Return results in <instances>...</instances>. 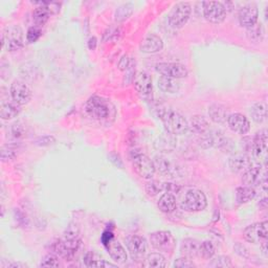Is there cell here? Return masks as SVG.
Returning <instances> with one entry per match:
<instances>
[{
    "label": "cell",
    "mask_w": 268,
    "mask_h": 268,
    "mask_svg": "<svg viewBox=\"0 0 268 268\" xmlns=\"http://www.w3.org/2000/svg\"><path fill=\"white\" fill-rule=\"evenodd\" d=\"M40 4H41L40 6L35 8V11L33 13V18L37 24L43 25L44 23H46V21L50 19L52 13L49 8L46 7L45 2H40Z\"/></svg>",
    "instance_id": "obj_31"
},
{
    "label": "cell",
    "mask_w": 268,
    "mask_h": 268,
    "mask_svg": "<svg viewBox=\"0 0 268 268\" xmlns=\"http://www.w3.org/2000/svg\"><path fill=\"white\" fill-rule=\"evenodd\" d=\"M253 164L251 159L246 154H235L228 161L229 169L234 173H241Z\"/></svg>",
    "instance_id": "obj_20"
},
{
    "label": "cell",
    "mask_w": 268,
    "mask_h": 268,
    "mask_svg": "<svg viewBox=\"0 0 268 268\" xmlns=\"http://www.w3.org/2000/svg\"><path fill=\"white\" fill-rule=\"evenodd\" d=\"M41 267H59L60 263L58 258L54 255H48L43 258V260L40 263Z\"/></svg>",
    "instance_id": "obj_39"
},
{
    "label": "cell",
    "mask_w": 268,
    "mask_h": 268,
    "mask_svg": "<svg viewBox=\"0 0 268 268\" xmlns=\"http://www.w3.org/2000/svg\"><path fill=\"white\" fill-rule=\"evenodd\" d=\"M54 136H50V135H46V136H42V137H39L38 140L36 141V144L38 146H50L52 144L54 143Z\"/></svg>",
    "instance_id": "obj_42"
},
{
    "label": "cell",
    "mask_w": 268,
    "mask_h": 268,
    "mask_svg": "<svg viewBox=\"0 0 268 268\" xmlns=\"http://www.w3.org/2000/svg\"><path fill=\"white\" fill-rule=\"evenodd\" d=\"M155 169L159 170L163 175H174L177 174V169L173 162L168 161L167 159H162V157H157L155 162Z\"/></svg>",
    "instance_id": "obj_28"
},
{
    "label": "cell",
    "mask_w": 268,
    "mask_h": 268,
    "mask_svg": "<svg viewBox=\"0 0 268 268\" xmlns=\"http://www.w3.org/2000/svg\"><path fill=\"white\" fill-rule=\"evenodd\" d=\"M22 128L19 126V125H17L15 124L13 126V134L15 137H20L22 135Z\"/></svg>",
    "instance_id": "obj_45"
},
{
    "label": "cell",
    "mask_w": 268,
    "mask_h": 268,
    "mask_svg": "<svg viewBox=\"0 0 268 268\" xmlns=\"http://www.w3.org/2000/svg\"><path fill=\"white\" fill-rule=\"evenodd\" d=\"M11 98L19 106L26 105L32 99V90L25 82L15 80L11 85Z\"/></svg>",
    "instance_id": "obj_9"
},
{
    "label": "cell",
    "mask_w": 268,
    "mask_h": 268,
    "mask_svg": "<svg viewBox=\"0 0 268 268\" xmlns=\"http://www.w3.org/2000/svg\"><path fill=\"white\" fill-rule=\"evenodd\" d=\"M0 156H1V161L3 162L13 161L16 157V150L12 146H3L1 148V151H0Z\"/></svg>",
    "instance_id": "obj_36"
},
{
    "label": "cell",
    "mask_w": 268,
    "mask_h": 268,
    "mask_svg": "<svg viewBox=\"0 0 268 268\" xmlns=\"http://www.w3.org/2000/svg\"><path fill=\"white\" fill-rule=\"evenodd\" d=\"M84 261H85L86 266H88V267H112V268H114V267L117 266L116 264H112V263L107 262L105 260H100V259H96L95 255L92 253H88L85 256Z\"/></svg>",
    "instance_id": "obj_32"
},
{
    "label": "cell",
    "mask_w": 268,
    "mask_h": 268,
    "mask_svg": "<svg viewBox=\"0 0 268 268\" xmlns=\"http://www.w3.org/2000/svg\"><path fill=\"white\" fill-rule=\"evenodd\" d=\"M88 46H89V49L94 51L96 49V46H97V39L96 38H91L88 42Z\"/></svg>",
    "instance_id": "obj_46"
},
{
    "label": "cell",
    "mask_w": 268,
    "mask_h": 268,
    "mask_svg": "<svg viewBox=\"0 0 268 268\" xmlns=\"http://www.w3.org/2000/svg\"><path fill=\"white\" fill-rule=\"evenodd\" d=\"M200 242L195 239H186L181 244V253L187 258L199 257Z\"/></svg>",
    "instance_id": "obj_24"
},
{
    "label": "cell",
    "mask_w": 268,
    "mask_h": 268,
    "mask_svg": "<svg viewBox=\"0 0 268 268\" xmlns=\"http://www.w3.org/2000/svg\"><path fill=\"white\" fill-rule=\"evenodd\" d=\"M259 10L255 3H248L240 8L239 11V22L240 25L245 29H251L258 23Z\"/></svg>",
    "instance_id": "obj_13"
},
{
    "label": "cell",
    "mask_w": 268,
    "mask_h": 268,
    "mask_svg": "<svg viewBox=\"0 0 268 268\" xmlns=\"http://www.w3.org/2000/svg\"><path fill=\"white\" fill-rule=\"evenodd\" d=\"M113 238H114V235L111 230H105L103 235H102V237H101V241H102V243H103V245H105Z\"/></svg>",
    "instance_id": "obj_43"
},
{
    "label": "cell",
    "mask_w": 268,
    "mask_h": 268,
    "mask_svg": "<svg viewBox=\"0 0 268 268\" xmlns=\"http://www.w3.org/2000/svg\"><path fill=\"white\" fill-rule=\"evenodd\" d=\"M20 106L16 104L14 101H2L1 106H0V116L4 121H8L16 117L20 113Z\"/></svg>",
    "instance_id": "obj_21"
},
{
    "label": "cell",
    "mask_w": 268,
    "mask_h": 268,
    "mask_svg": "<svg viewBox=\"0 0 268 268\" xmlns=\"http://www.w3.org/2000/svg\"><path fill=\"white\" fill-rule=\"evenodd\" d=\"M215 246L211 241H205L200 244V251H199V257L203 258V259H209L213 258V256L215 255Z\"/></svg>",
    "instance_id": "obj_34"
},
{
    "label": "cell",
    "mask_w": 268,
    "mask_h": 268,
    "mask_svg": "<svg viewBox=\"0 0 268 268\" xmlns=\"http://www.w3.org/2000/svg\"><path fill=\"white\" fill-rule=\"evenodd\" d=\"M26 265H24V264H22V263H19V262H18V263H13V264H10V265H8V267H10V268H23V267H25Z\"/></svg>",
    "instance_id": "obj_47"
},
{
    "label": "cell",
    "mask_w": 268,
    "mask_h": 268,
    "mask_svg": "<svg viewBox=\"0 0 268 268\" xmlns=\"http://www.w3.org/2000/svg\"><path fill=\"white\" fill-rule=\"evenodd\" d=\"M41 37V30L37 26H32L26 33V40L30 43H35Z\"/></svg>",
    "instance_id": "obj_40"
},
{
    "label": "cell",
    "mask_w": 268,
    "mask_h": 268,
    "mask_svg": "<svg viewBox=\"0 0 268 268\" xmlns=\"http://www.w3.org/2000/svg\"><path fill=\"white\" fill-rule=\"evenodd\" d=\"M227 124L230 130L241 135L248 133L249 130H251V122H249V119L245 115L241 113L229 114L227 118Z\"/></svg>",
    "instance_id": "obj_15"
},
{
    "label": "cell",
    "mask_w": 268,
    "mask_h": 268,
    "mask_svg": "<svg viewBox=\"0 0 268 268\" xmlns=\"http://www.w3.org/2000/svg\"><path fill=\"white\" fill-rule=\"evenodd\" d=\"M160 118L168 133L172 135H183L189 131V122L180 113L169 108H161Z\"/></svg>",
    "instance_id": "obj_2"
},
{
    "label": "cell",
    "mask_w": 268,
    "mask_h": 268,
    "mask_svg": "<svg viewBox=\"0 0 268 268\" xmlns=\"http://www.w3.org/2000/svg\"><path fill=\"white\" fill-rule=\"evenodd\" d=\"M209 128L208 121L201 115H194L189 122V130L196 134H206Z\"/></svg>",
    "instance_id": "obj_25"
},
{
    "label": "cell",
    "mask_w": 268,
    "mask_h": 268,
    "mask_svg": "<svg viewBox=\"0 0 268 268\" xmlns=\"http://www.w3.org/2000/svg\"><path fill=\"white\" fill-rule=\"evenodd\" d=\"M211 266L212 267H223V268H226V267H232L233 264H232V261H230V259L228 257L219 256L218 258H216V259H214V260H213V262L211 263Z\"/></svg>",
    "instance_id": "obj_38"
},
{
    "label": "cell",
    "mask_w": 268,
    "mask_h": 268,
    "mask_svg": "<svg viewBox=\"0 0 268 268\" xmlns=\"http://www.w3.org/2000/svg\"><path fill=\"white\" fill-rule=\"evenodd\" d=\"M207 206L208 200L205 193L198 189H190L181 201L182 210L191 213L203 211Z\"/></svg>",
    "instance_id": "obj_3"
},
{
    "label": "cell",
    "mask_w": 268,
    "mask_h": 268,
    "mask_svg": "<svg viewBox=\"0 0 268 268\" xmlns=\"http://www.w3.org/2000/svg\"><path fill=\"white\" fill-rule=\"evenodd\" d=\"M133 13V6L131 4H123L121 6L117 7V10L115 11V21L118 22H123L127 20L129 17H130Z\"/></svg>",
    "instance_id": "obj_33"
},
{
    "label": "cell",
    "mask_w": 268,
    "mask_h": 268,
    "mask_svg": "<svg viewBox=\"0 0 268 268\" xmlns=\"http://www.w3.org/2000/svg\"><path fill=\"white\" fill-rule=\"evenodd\" d=\"M251 115L254 121L258 124H261L266 121L267 117V106L265 103H257L251 108Z\"/></svg>",
    "instance_id": "obj_29"
},
{
    "label": "cell",
    "mask_w": 268,
    "mask_h": 268,
    "mask_svg": "<svg viewBox=\"0 0 268 268\" xmlns=\"http://www.w3.org/2000/svg\"><path fill=\"white\" fill-rule=\"evenodd\" d=\"M151 245L160 252H172L175 247V238L168 230H160L150 235Z\"/></svg>",
    "instance_id": "obj_8"
},
{
    "label": "cell",
    "mask_w": 268,
    "mask_h": 268,
    "mask_svg": "<svg viewBox=\"0 0 268 268\" xmlns=\"http://www.w3.org/2000/svg\"><path fill=\"white\" fill-rule=\"evenodd\" d=\"M257 195L256 190L254 187H248V186H243V187H239L236 192V199L238 205H245V203H248L249 201H252Z\"/></svg>",
    "instance_id": "obj_26"
},
{
    "label": "cell",
    "mask_w": 268,
    "mask_h": 268,
    "mask_svg": "<svg viewBox=\"0 0 268 268\" xmlns=\"http://www.w3.org/2000/svg\"><path fill=\"white\" fill-rule=\"evenodd\" d=\"M209 115L213 122L216 124H223L227 122L228 112L224 106L220 104H214L209 108Z\"/></svg>",
    "instance_id": "obj_22"
},
{
    "label": "cell",
    "mask_w": 268,
    "mask_h": 268,
    "mask_svg": "<svg viewBox=\"0 0 268 268\" xmlns=\"http://www.w3.org/2000/svg\"><path fill=\"white\" fill-rule=\"evenodd\" d=\"M155 69L160 75H161V77H167L176 80L183 79L189 75L187 67L179 63H160L157 64Z\"/></svg>",
    "instance_id": "obj_10"
},
{
    "label": "cell",
    "mask_w": 268,
    "mask_h": 268,
    "mask_svg": "<svg viewBox=\"0 0 268 268\" xmlns=\"http://www.w3.org/2000/svg\"><path fill=\"white\" fill-rule=\"evenodd\" d=\"M266 181L265 173L262 174V165L261 164H252L247 170L243 172L242 182L248 187L260 186Z\"/></svg>",
    "instance_id": "obj_14"
},
{
    "label": "cell",
    "mask_w": 268,
    "mask_h": 268,
    "mask_svg": "<svg viewBox=\"0 0 268 268\" xmlns=\"http://www.w3.org/2000/svg\"><path fill=\"white\" fill-rule=\"evenodd\" d=\"M267 221H263V222L254 223L247 226L243 232V237L247 242L261 244L267 240Z\"/></svg>",
    "instance_id": "obj_11"
},
{
    "label": "cell",
    "mask_w": 268,
    "mask_h": 268,
    "mask_svg": "<svg viewBox=\"0 0 268 268\" xmlns=\"http://www.w3.org/2000/svg\"><path fill=\"white\" fill-rule=\"evenodd\" d=\"M192 7L188 2H178L175 4L169 16V23L174 29H181L186 24L191 16Z\"/></svg>",
    "instance_id": "obj_6"
},
{
    "label": "cell",
    "mask_w": 268,
    "mask_h": 268,
    "mask_svg": "<svg viewBox=\"0 0 268 268\" xmlns=\"http://www.w3.org/2000/svg\"><path fill=\"white\" fill-rule=\"evenodd\" d=\"M84 110L89 117L99 122H108L115 116V108L111 102L99 96L91 97L87 101Z\"/></svg>",
    "instance_id": "obj_1"
},
{
    "label": "cell",
    "mask_w": 268,
    "mask_h": 268,
    "mask_svg": "<svg viewBox=\"0 0 268 268\" xmlns=\"http://www.w3.org/2000/svg\"><path fill=\"white\" fill-rule=\"evenodd\" d=\"M132 163L135 172L144 179H152L156 169L154 161H152L146 154L141 152H132Z\"/></svg>",
    "instance_id": "obj_4"
},
{
    "label": "cell",
    "mask_w": 268,
    "mask_h": 268,
    "mask_svg": "<svg viewBox=\"0 0 268 268\" xmlns=\"http://www.w3.org/2000/svg\"><path fill=\"white\" fill-rule=\"evenodd\" d=\"M129 66H130V59L127 56H124L118 63V67L121 70H126Z\"/></svg>",
    "instance_id": "obj_44"
},
{
    "label": "cell",
    "mask_w": 268,
    "mask_h": 268,
    "mask_svg": "<svg viewBox=\"0 0 268 268\" xmlns=\"http://www.w3.org/2000/svg\"><path fill=\"white\" fill-rule=\"evenodd\" d=\"M147 240L141 236H132L127 240V248L133 258H142L147 252Z\"/></svg>",
    "instance_id": "obj_19"
},
{
    "label": "cell",
    "mask_w": 268,
    "mask_h": 268,
    "mask_svg": "<svg viewBox=\"0 0 268 268\" xmlns=\"http://www.w3.org/2000/svg\"><path fill=\"white\" fill-rule=\"evenodd\" d=\"M195 264L193 263V261H191L189 258L183 257V258H179L177 259L176 261L174 262V267H179V268H189V267H194Z\"/></svg>",
    "instance_id": "obj_41"
},
{
    "label": "cell",
    "mask_w": 268,
    "mask_h": 268,
    "mask_svg": "<svg viewBox=\"0 0 268 268\" xmlns=\"http://www.w3.org/2000/svg\"><path fill=\"white\" fill-rule=\"evenodd\" d=\"M134 87L137 91V94L144 99H149L152 97L153 92V84L152 79L145 71L137 72L133 78Z\"/></svg>",
    "instance_id": "obj_12"
},
{
    "label": "cell",
    "mask_w": 268,
    "mask_h": 268,
    "mask_svg": "<svg viewBox=\"0 0 268 268\" xmlns=\"http://www.w3.org/2000/svg\"><path fill=\"white\" fill-rule=\"evenodd\" d=\"M159 87L167 94H176L180 89V83L176 79L161 77L159 80Z\"/></svg>",
    "instance_id": "obj_27"
},
{
    "label": "cell",
    "mask_w": 268,
    "mask_h": 268,
    "mask_svg": "<svg viewBox=\"0 0 268 268\" xmlns=\"http://www.w3.org/2000/svg\"><path fill=\"white\" fill-rule=\"evenodd\" d=\"M163 49V41L156 34H148L142 41L141 51L147 54H156Z\"/></svg>",
    "instance_id": "obj_18"
},
{
    "label": "cell",
    "mask_w": 268,
    "mask_h": 268,
    "mask_svg": "<svg viewBox=\"0 0 268 268\" xmlns=\"http://www.w3.org/2000/svg\"><path fill=\"white\" fill-rule=\"evenodd\" d=\"M165 258L160 254V253H152L149 254L146 259L145 262L143 263L144 267H154V268H161V267H165Z\"/></svg>",
    "instance_id": "obj_30"
},
{
    "label": "cell",
    "mask_w": 268,
    "mask_h": 268,
    "mask_svg": "<svg viewBox=\"0 0 268 268\" xmlns=\"http://www.w3.org/2000/svg\"><path fill=\"white\" fill-rule=\"evenodd\" d=\"M203 5V16L206 19L213 24H220L225 20L226 11L222 5V2L217 1H206Z\"/></svg>",
    "instance_id": "obj_7"
},
{
    "label": "cell",
    "mask_w": 268,
    "mask_h": 268,
    "mask_svg": "<svg viewBox=\"0 0 268 268\" xmlns=\"http://www.w3.org/2000/svg\"><path fill=\"white\" fill-rule=\"evenodd\" d=\"M267 131L266 129H262L255 135L254 140L251 143V151L256 159H261L266 153L267 150Z\"/></svg>",
    "instance_id": "obj_17"
},
{
    "label": "cell",
    "mask_w": 268,
    "mask_h": 268,
    "mask_svg": "<svg viewBox=\"0 0 268 268\" xmlns=\"http://www.w3.org/2000/svg\"><path fill=\"white\" fill-rule=\"evenodd\" d=\"M163 190V183L157 181H150L146 184V192L149 196H154Z\"/></svg>",
    "instance_id": "obj_37"
},
{
    "label": "cell",
    "mask_w": 268,
    "mask_h": 268,
    "mask_svg": "<svg viewBox=\"0 0 268 268\" xmlns=\"http://www.w3.org/2000/svg\"><path fill=\"white\" fill-rule=\"evenodd\" d=\"M157 206H159V209L162 212L165 213V214H170V213L174 212V210L176 209V198L171 193H164L161 196L159 203H157Z\"/></svg>",
    "instance_id": "obj_23"
},
{
    "label": "cell",
    "mask_w": 268,
    "mask_h": 268,
    "mask_svg": "<svg viewBox=\"0 0 268 268\" xmlns=\"http://www.w3.org/2000/svg\"><path fill=\"white\" fill-rule=\"evenodd\" d=\"M248 38L251 39L252 41H255V42H259V41H262L263 37H264V29L262 24H256L254 25L253 27H251V29H248Z\"/></svg>",
    "instance_id": "obj_35"
},
{
    "label": "cell",
    "mask_w": 268,
    "mask_h": 268,
    "mask_svg": "<svg viewBox=\"0 0 268 268\" xmlns=\"http://www.w3.org/2000/svg\"><path fill=\"white\" fill-rule=\"evenodd\" d=\"M2 46L8 52H17L23 46V31L19 25L7 26L2 34Z\"/></svg>",
    "instance_id": "obj_5"
},
{
    "label": "cell",
    "mask_w": 268,
    "mask_h": 268,
    "mask_svg": "<svg viewBox=\"0 0 268 268\" xmlns=\"http://www.w3.org/2000/svg\"><path fill=\"white\" fill-rule=\"evenodd\" d=\"M104 246L109 256L111 257V259L116 264H124L127 261L128 256L126 253V249L116 239L114 238L111 239Z\"/></svg>",
    "instance_id": "obj_16"
}]
</instances>
